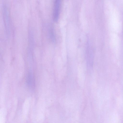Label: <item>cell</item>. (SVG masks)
<instances>
[{
    "mask_svg": "<svg viewBox=\"0 0 123 123\" xmlns=\"http://www.w3.org/2000/svg\"><path fill=\"white\" fill-rule=\"evenodd\" d=\"M61 5L60 0H56L55 2L53 11V18L54 20L55 21H57L59 19Z\"/></svg>",
    "mask_w": 123,
    "mask_h": 123,
    "instance_id": "1",
    "label": "cell"
},
{
    "mask_svg": "<svg viewBox=\"0 0 123 123\" xmlns=\"http://www.w3.org/2000/svg\"><path fill=\"white\" fill-rule=\"evenodd\" d=\"M82 66L80 65L78 67V78L79 83L82 86H83L85 80V74L84 70Z\"/></svg>",
    "mask_w": 123,
    "mask_h": 123,
    "instance_id": "2",
    "label": "cell"
}]
</instances>
